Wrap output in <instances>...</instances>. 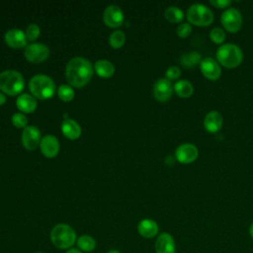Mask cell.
I'll return each mask as SVG.
<instances>
[{"instance_id":"cell-30","label":"cell","mask_w":253,"mask_h":253,"mask_svg":"<svg viewBox=\"0 0 253 253\" xmlns=\"http://www.w3.org/2000/svg\"><path fill=\"white\" fill-rule=\"evenodd\" d=\"M176 33H177V36L179 38L186 39L192 33V26L189 23H182L178 26V28L176 30Z\"/></svg>"},{"instance_id":"cell-28","label":"cell","mask_w":253,"mask_h":253,"mask_svg":"<svg viewBox=\"0 0 253 253\" xmlns=\"http://www.w3.org/2000/svg\"><path fill=\"white\" fill-rule=\"evenodd\" d=\"M210 39L215 44H221L225 40V33L220 28H213L210 32Z\"/></svg>"},{"instance_id":"cell-12","label":"cell","mask_w":253,"mask_h":253,"mask_svg":"<svg viewBox=\"0 0 253 253\" xmlns=\"http://www.w3.org/2000/svg\"><path fill=\"white\" fill-rule=\"evenodd\" d=\"M22 142L27 149L33 150L41 142V131L36 126H27L22 132Z\"/></svg>"},{"instance_id":"cell-26","label":"cell","mask_w":253,"mask_h":253,"mask_svg":"<svg viewBox=\"0 0 253 253\" xmlns=\"http://www.w3.org/2000/svg\"><path fill=\"white\" fill-rule=\"evenodd\" d=\"M125 41H126V36H125L124 32H123V31H120V30L114 31V32L110 35V38H109L110 44H111L113 47H115V48L121 47V46L125 43Z\"/></svg>"},{"instance_id":"cell-14","label":"cell","mask_w":253,"mask_h":253,"mask_svg":"<svg viewBox=\"0 0 253 253\" xmlns=\"http://www.w3.org/2000/svg\"><path fill=\"white\" fill-rule=\"evenodd\" d=\"M154 247L156 253H175L176 251L174 237L168 232H162L157 235Z\"/></svg>"},{"instance_id":"cell-27","label":"cell","mask_w":253,"mask_h":253,"mask_svg":"<svg viewBox=\"0 0 253 253\" xmlns=\"http://www.w3.org/2000/svg\"><path fill=\"white\" fill-rule=\"evenodd\" d=\"M58 97L63 101H70L74 97V90L67 84H62L58 88Z\"/></svg>"},{"instance_id":"cell-8","label":"cell","mask_w":253,"mask_h":253,"mask_svg":"<svg viewBox=\"0 0 253 253\" xmlns=\"http://www.w3.org/2000/svg\"><path fill=\"white\" fill-rule=\"evenodd\" d=\"M49 54V48L46 44L42 42H33L28 44L25 48V56L32 62H41L44 60Z\"/></svg>"},{"instance_id":"cell-38","label":"cell","mask_w":253,"mask_h":253,"mask_svg":"<svg viewBox=\"0 0 253 253\" xmlns=\"http://www.w3.org/2000/svg\"><path fill=\"white\" fill-rule=\"evenodd\" d=\"M37 253H42V252H37Z\"/></svg>"},{"instance_id":"cell-34","label":"cell","mask_w":253,"mask_h":253,"mask_svg":"<svg viewBox=\"0 0 253 253\" xmlns=\"http://www.w3.org/2000/svg\"><path fill=\"white\" fill-rule=\"evenodd\" d=\"M65 253H83L82 251H80L78 248H70V249H67Z\"/></svg>"},{"instance_id":"cell-7","label":"cell","mask_w":253,"mask_h":253,"mask_svg":"<svg viewBox=\"0 0 253 253\" xmlns=\"http://www.w3.org/2000/svg\"><path fill=\"white\" fill-rule=\"evenodd\" d=\"M220 22L225 31L234 34L237 33L242 27L241 13L235 8H227L223 11L220 17Z\"/></svg>"},{"instance_id":"cell-4","label":"cell","mask_w":253,"mask_h":253,"mask_svg":"<svg viewBox=\"0 0 253 253\" xmlns=\"http://www.w3.org/2000/svg\"><path fill=\"white\" fill-rule=\"evenodd\" d=\"M31 92L40 99L50 98L55 91L54 81L45 74H36L29 81Z\"/></svg>"},{"instance_id":"cell-33","label":"cell","mask_w":253,"mask_h":253,"mask_svg":"<svg viewBox=\"0 0 253 253\" xmlns=\"http://www.w3.org/2000/svg\"><path fill=\"white\" fill-rule=\"evenodd\" d=\"M211 5H212L213 7L217 8V9H227V7H229L231 5V1L229 0H211L210 1Z\"/></svg>"},{"instance_id":"cell-32","label":"cell","mask_w":253,"mask_h":253,"mask_svg":"<svg viewBox=\"0 0 253 253\" xmlns=\"http://www.w3.org/2000/svg\"><path fill=\"white\" fill-rule=\"evenodd\" d=\"M165 78L168 79L169 81L171 80H177L181 76V69L178 66H170L166 72H165Z\"/></svg>"},{"instance_id":"cell-17","label":"cell","mask_w":253,"mask_h":253,"mask_svg":"<svg viewBox=\"0 0 253 253\" xmlns=\"http://www.w3.org/2000/svg\"><path fill=\"white\" fill-rule=\"evenodd\" d=\"M5 42L12 47H23L27 43L26 34L20 29H10L5 33Z\"/></svg>"},{"instance_id":"cell-16","label":"cell","mask_w":253,"mask_h":253,"mask_svg":"<svg viewBox=\"0 0 253 253\" xmlns=\"http://www.w3.org/2000/svg\"><path fill=\"white\" fill-rule=\"evenodd\" d=\"M223 124V119L220 113L217 111L209 112L204 119V127L211 133L217 132Z\"/></svg>"},{"instance_id":"cell-24","label":"cell","mask_w":253,"mask_h":253,"mask_svg":"<svg viewBox=\"0 0 253 253\" xmlns=\"http://www.w3.org/2000/svg\"><path fill=\"white\" fill-rule=\"evenodd\" d=\"M76 245L78 249L82 252H92L96 248L97 242L94 237L84 234L77 238Z\"/></svg>"},{"instance_id":"cell-5","label":"cell","mask_w":253,"mask_h":253,"mask_svg":"<svg viewBox=\"0 0 253 253\" xmlns=\"http://www.w3.org/2000/svg\"><path fill=\"white\" fill-rule=\"evenodd\" d=\"M25 86L23 75L14 69H7L0 73V90L8 95L20 93Z\"/></svg>"},{"instance_id":"cell-37","label":"cell","mask_w":253,"mask_h":253,"mask_svg":"<svg viewBox=\"0 0 253 253\" xmlns=\"http://www.w3.org/2000/svg\"><path fill=\"white\" fill-rule=\"evenodd\" d=\"M107 253H121L119 250H117V249H111L110 251H108Z\"/></svg>"},{"instance_id":"cell-25","label":"cell","mask_w":253,"mask_h":253,"mask_svg":"<svg viewBox=\"0 0 253 253\" xmlns=\"http://www.w3.org/2000/svg\"><path fill=\"white\" fill-rule=\"evenodd\" d=\"M164 17L168 22L172 24H176V23L182 22V20L184 19V13L179 7L169 6L164 11Z\"/></svg>"},{"instance_id":"cell-29","label":"cell","mask_w":253,"mask_h":253,"mask_svg":"<svg viewBox=\"0 0 253 253\" xmlns=\"http://www.w3.org/2000/svg\"><path fill=\"white\" fill-rule=\"evenodd\" d=\"M40 32H41V30H40L39 25H37V24H35V23L30 24V25L27 27L26 32H25L26 37H27V40H29V41H34V40H36V39L39 37Z\"/></svg>"},{"instance_id":"cell-2","label":"cell","mask_w":253,"mask_h":253,"mask_svg":"<svg viewBox=\"0 0 253 253\" xmlns=\"http://www.w3.org/2000/svg\"><path fill=\"white\" fill-rule=\"evenodd\" d=\"M76 240L75 230L67 223H57L50 231V241L58 249H70Z\"/></svg>"},{"instance_id":"cell-13","label":"cell","mask_w":253,"mask_h":253,"mask_svg":"<svg viewBox=\"0 0 253 253\" xmlns=\"http://www.w3.org/2000/svg\"><path fill=\"white\" fill-rule=\"evenodd\" d=\"M103 19L109 27H119L124 22V13L118 5L112 4L105 8Z\"/></svg>"},{"instance_id":"cell-20","label":"cell","mask_w":253,"mask_h":253,"mask_svg":"<svg viewBox=\"0 0 253 253\" xmlns=\"http://www.w3.org/2000/svg\"><path fill=\"white\" fill-rule=\"evenodd\" d=\"M16 103H17V107L25 113H32L37 108L36 99L32 95L27 93L21 94L17 98Z\"/></svg>"},{"instance_id":"cell-21","label":"cell","mask_w":253,"mask_h":253,"mask_svg":"<svg viewBox=\"0 0 253 253\" xmlns=\"http://www.w3.org/2000/svg\"><path fill=\"white\" fill-rule=\"evenodd\" d=\"M180 63L186 68H192L197 65H200L201 61L203 60L202 54L198 51H189L185 52L180 57Z\"/></svg>"},{"instance_id":"cell-15","label":"cell","mask_w":253,"mask_h":253,"mask_svg":"<svg viewBox=\"0 0 253 253\" xmlns=\"http://www.w3.org/2000/svg\"><path fill=\"white\" fill-rule=\"evenodd\" d=\"M41 150L43 155L46 157H53L58 153L59 150V142L56 136L52 134L44 135L40 142Z\"/></svg>"},{"instance_id":"cell-10","label":"cell","mask_w":253,"mask_h":253,"mask_svg":"<svg viewBox=\"0 0 253 253\" xmlns=\"http://www.w3.org/2000/svg\"><path fill=\"white\" fill-rule=\"evenodd\" d=\"M200 70L202 74L211 81L217 80L221 75L220 65L215 59L211 57L203 58L200 63Z\"/></svg>"},{"instance_id":"cell-1","label":"cell","mask_w":253,"mask_h":253,"mask_svg":"<svg viewBox=\"0 0 253 253\" xmlns=\"http://www.w3.org/2000/svg\"><path fill=\"white\" fill-rule=\"evenodd\" d=\"M65 75L72 86L82 87L91 79L93 75V67L87 58L75 56L66 64Z\"/></svg>"},{"instance_id":"cell-36","label":"cell","mask_w":253,"mask_h":253,"mask_svg":"<svg viewBox=\"0 0 253 253\" xmlns=\"http://www.w3.org/2000/svg\"><path fill=\"white\" fill-rule=\"evenodd\" d=\"M249 235H250V237L253 239V222L250 224V226H249Z\"/></svg>"},{"instance_id":"cell-23","label":"cell","mask_w":253,"mask_h":253,"mask_svg":"<svg viewBox=\"0 0 253 253\" xmlns=\"http://www.w3.org/2000/svg\"><path fill=\"white\" fill-rule=\"evenodd\" d=\"M174 91L181 98H189L194 93V87L188 80H178L174 86Z\"/></svg>"},{"instance_id":"cell-18","label":"cell","mask_w":253,"mask_h":253,"mask_svg":"<svg viewBox=\"0 0 253 253\" xmlns=\"http://www.w3.org/2000/svg\"><path fill=\"white\" fill-rule=\"evenodd\" d=\"M137 231L144 238H153L157 236L159 226L155 220L151 218H143L137 224Z\"/></svg>"},{"instance_id":"cell-3","label":"cell","mask_w":253,"mask_h":253,"mask_svg":"<svg viewBox=\"0 0 253 253\" xmlns=\"http://www.w3.org/2000/svg\"><path fill=\"white\" fill-rule=\"evenodd\" d=\"M215 56L218 64L226 68H235L239 66L243 60L241 48L234 43L221 44L217 48Z\"/></svg>"},{"instance_id":"cell-19","label":"cell","mask_w":253,"mask_h":253,"mask_svg":"<svg viewBox=\"0 0 253 253\" xmlns=\"http://www.w3.org/2000/svg\"><path fill=\"white\" fill-rule=\"evenodd\" d=\"M61 130L65 136L74 139L81 134V127L79 124L72 119H64L61 123Z\"/></svg>"},{"instance_id":"cell-22","label":"cell","mask_w":253,"mask_h":253,"mask_svg":"<svg viewBox=\"0 0 253 253\" xmlns=\"http://www.w3.org/2000/svg\"><path fill=\"white\" fill-rule=\"evenodd\" d=\"M95 71L102 77H110L115 72L114 64L107 59H99L95 62Z\"/></svg>"},{"instance_id":"cell-31","label":"cell","mask_w":253,"mask_h":253,"mask_svg":"<svg viewBox=\"0 0 253 253\" xmlns=\"http://www.w3.org/2000/svg\"><path fill=\"white\" fill-rule=\"evenodd\" d=\"M11 119H12V123L17 127H25V126H27L28 119H27V117L24 114L19 113V112L15 113V114H13Z\"/></svg>"},{"instance_id":"cell-35","label":"cell","mask_w":253,"mask_h":253,"mask_svg":"<svg viewBox=\"0 0 253 253\" xmlns=\"http://www.w3.org/2000/svg\"><path fill=\"white\" fill-rule=\"evenodd\" d=\"M5 101H6V97H5V95H4L3 93H1V92H0V105L4 104V103H5Z\"/></svg>"},{"instance_id":"cell-6","label":"cell","mask_w":253,"mask_h":253,"mask_svg":"<svg viewBox=\"0 0 253 253\" xmlns=\"http://www.w3.org/2000/svg\"><path fill=\"white\" fill-rule=\"evenodd\" d=\"M186 16L190 25L198 27H208L213 22L214 19L212 11L206 5L200 3L191 5Z\"/></svg>"},{"instance_id":"cell-9","label":"cell","mask_w":253,"mask_h":253,"mask_svg":"<svg viewBox=\"0 0 253 253\" xmlns=\"http://www.w3.org/2000/svg\"><path fill=\"white\" fill-rule=\"evenodd\" d=\"M199 156V149L193 143H182L175 150L176 159L183 164L194 162Z\"/></svg>"},{"instance_id":"cell-11","label":"cell","mask_w":253,"mask_h":253,"mask_svg":"<svg viewBox=\"0 0 253 253\" xmlns=\"http://www.w3.org/2000/svg\"><path fill=\"white\" fill-rule=\"evenodd\" d=\"M173 85L166 78H159L153 85V95L160 102L168 101L173 94Z\"/></svg>"}]
</instances>
